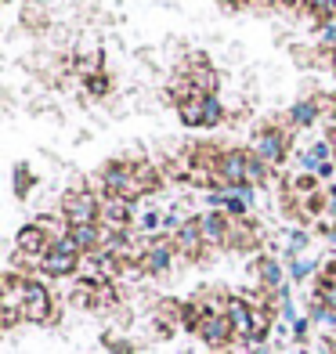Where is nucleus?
Masks as SVG:
<instances>
[{
  "label": "nucleus",
  "mask_w": 336,
  "mask_h": 354,
  "mask_svg": "<svg viewBox=\"0 0 336 354\" xmlns=\"http://www.w3.org/2000/svg\"><path fill=\"white\" fill-rule=\"evenodd\" d=\"M98 196H120L127 203H134L141 196H149V192L138 181L131 163H116V159H112V163H105L102 174H98Z\"/></svg>",
  "instance_id": "obj_1"
},
{
  "label": "nucleus",
  "mask_w": 336,
  "mask_h": 354,
  "mask_svg": "<svg viewBox=\"0 0 336 354\" xmlns=\"http://www.w3.org/2000/svg\"><path fill=\"white\" fill-rule=\"evenodd\" d=\"M62 217L69 221V228L98 224L102 221V196L91 188H69L66 196H62Z\"/></svg>",
  "instance_id": "obj_2"
},
{
  "label": "nucleus",
  "mask_w": 336,
  "mask_h": 354,
  "mask_svg": "<svg viewBox=\"0 0 336 354\" xmlns=\"http://www.w3.org/2000/svg\"><path fill=\"white\" fill-rule=\"evenodd\" d=\"M22 315L26 322H37V326H47L55 318V297L40 279H29L26 282V304H22Z\"/></svg>",
  "instance_id": "obj_3"
},
{
  "label": "nucleus",
  "mask_w": 336,
  "mask_h": 354,
  "mask_svg": "<svg viewBox=\"0 0 336 354\" xmlns=\"http://www.w3.org/2000/svg\"><path fill=\"white\" fill-rule=\"evenodd\" d=\"M253 152H257L268 167H282L286 156H290V138H286V131H279V127H264V131H257V138H253Z\"/></svg>",
  "instance_id": "obj_4"
},
{
  "label": "nucleus",
  "mask_w": 336,
  "mask_h": 354,
  "mask_svg": "<svg viewBox=\"0 0 336 354\" xmlns=\"http://www.w3.org/2000/svg\"><path fill=\"white\" fill-rule=\"evenodd\" d=\"M174 257H178V246H174V239H152L138 268L145 271V275H167V271L174 268Z\"/></svg>",
  "instance_id": "obj_5"
},
{
  "label": "nucleus",
  "mask_w": 336,
  "mask_h": 354,
  "mask_svg": "<svg viewBox=\"0 0 336 354\" xmlns=\"http://www.w3.org/2000/svg\"><path fill=\"white\" fill-rule=\"evenodd\" d=\"M134 221V203H127L120 196H102V228L105 232H131Z\"/></svg>",
  "instance_id": "obj_6"
},
{
  "label": "nucleus",
  "mask_w": 336,
  "mask_h": 354,
  "mask_svg": "<svg viewBox=\"0 0 336 354\" xmlns=\"http://www.w3.org/2000/svg\"><path fill=\"white\" fill-rule=\"evenodd\" d=\"M170 239H174V246H178V257H185V261H199L203 250H206V239H203V228H199V217H188Z\"/></svg>",
  "instance_id": "obj_7"
},
{
  "label": "nucleus",
  "mask_w": 336,
  "mask_h": 354,
  "mask_svg": "<svg viewBox=\"0 0 336 354\" xmlns=\"http://www.w3.org/2000/svg\"><path fill=\"white\" fill-rule=\"evenodd\" d=\"M199 228H203L206 246H228L232 217L224 214V210H206V214H199Z\"/></svg>",
  "instance_id": "obj_8"
},
{
  "label": "nucleus",
  "mask_w": 336,
  "mask_h": 354,
  "mask_svg": "<svg viewBox=\"0 0 336 354\" xmlns=\"http://www.w3.org/2000/svg\"><path fill=\"white\" fill-rule=\"evenodd\" d=\"M196 336H203V344H210V347H224V344L235 340V329H232L228 315H206V318L199 322Z\"/></svg>",
  "instance_id": "obj_9"
},
{
  "label": "nucleus",
  "mask_w": 336,
  "mask_h": 354,
  "mask_svg": "<svg viewBox=\"0 0 336 354\" xmlns=\"http://www.w3.org/2000/svg\"><path fill=\"white\" fill-rule=\"evenodd\" d=\"M246 156H250V149H224L221 163H217V177H221V181H228L232 188L246 185Z\"/></svg>",
  "instance_id": "obj_10"
},
{
  "label": "nucleus",
  "mask_w": 336,
  "mask_h": 354,
  "mask_svg": "<svg viewBox=\"0 0 336 354\" xmlns=\"http://www.w3.org/2000/svg\"><path fill=\"white\" fill-rule=\"evenodd\" d=\"M228 322L235 329V340H250L253 336V304L246 297H232L228 300Z\"/></svg>",
  "instance_id": "obj_11"
},
{
  "label": "nucleus",
  "mask_w": 336,
  "mask_h": 354,
  "mask_svg": "<svg viewBox=\"0 0 336 354\" xmlns=\"http://www.w3.org/2000/svg\"><path fill=\"white\" fill-rule=\"evenodd\" d=\"M80 264H84V257H69V253H58V250H47L44 261H40V271L51 279H69L80 271Z\"/></svg>",
  "instance_id": "obj_12"
},
{
  "label": "nucleus",
  "mask_w": 336,
  "mask_h": 354,
  "mask_svg": "<svg viewBox=\"0 0 336 354\" xmlns=\"http://www.w3.org/2000/svg\"><path fill=\"white\" fill-rule=\"evenodd\" d=\"M47 246H51V239H47L33 221H29L26 228L19 232V239H15V250H19V253H29V257H40V261H44Z\"/></svg>",
  "instance_id": "obj_13"
},
{
  "label": "nucleus",
  "mask_w": 336,
  "mask_h": 354,
  "mask_svg": "<svg viewBox=\"0 0 336 354\" xmlns=\"http://www.w3.org/2000/svg\"><path fill=\"white\" fill-rule=\"evenodd\" d=\"M69 235L76 239V246H80L84 257L102 253V243H105V228H102V224H80V228H69Z\"/></svg>",
  "instance_id": "obj_14"
},
{
  "label": "nucleus",
  "mask_w": 336,
  "mask_h": 354,
  "mask_svg": "<svg viewBox=\"0 0 336 354\" xmlns=\"http://www.w3.org/2000/svg\"><path fill=\"white\" fill-rule=\"evenodd\" d=\"M318 116H322V102L318 98H300V102L290 105V112H286L290 127H311V123H318Z\"/></svg>",
  "instance_id": "obj_15"
},
{
  "label": "nucleus",
  "mask_w": 336,
  "mask_h": 354,
  "mask_svg": "<svg viewBox=\"0 0 336 354\" xmlns=\"http://www.w3.org/2000/svg\"><path fill=\"white\" fill-rule=\"evenodd\" d=\"M253 275H257V282H261V289H271V293H279L282 289V264L275 261V257H261L257 264H253Z\"/></svg>",
  "instance_id": "obj_16"
},
{
  "label": "nucleus",
  "mask_w": 336,
  "mask_h": 354,
  "mask_svg": "<svg viewBox=\"0 0 336 354\" xmlns=\"http://www.w3.org/2000/svg\"><path fill=\"white\" fill-rule=\"evenodd\" d=\"M257 246V224L250 217L243 221H232V232H228V250H253Z\"/></svg>",
  "instance_id": "obj_17"
},
{
  "label": "nucleus",
  "mask_w": 336,
  "mask_h": 354,
  "mask_svg": "<svg viewBox=\"0 0 336 354\" xmlns=\"http://www.w3.org/2000/svg\"><path fill=\"white\" fill-rule=\"evenodd\" d=\"M192 84H196L199 87V94H217V73L210 69V62H206V58H192Z\"/></svg>",
  "instance_id": "obj_18"
},
{
  "label": "nucleus",
  "mask_w": 336,
  "mask_h": 354,
  "mask_svg": "<svg viewBox=\"0 0 336 354\" xmlns=\"http://www.w3.org/2000/svg\"><path fill=\"white\" fill-rule=\"evenodd\" d=\"M268 170H271V167L250 149V156H246V185H250V188H261V185L268 181Z\"/></svg>",
  "instance_id": "obj_19"
},
{
  "label": "nucleus",
  "mask_w": 336,
  "mask_h": 354,
  "mask_svg": "<svg viewBox=\"0 0 336 354\" xmlns=\"http://www.w3.org/2000/svg\"><path fill=\"white\" fill-rule=\"evenodd\" d=\"M178 116H181V123H188V127H203V94L181 102V105H178Z\"/></svg>",
  "instance_id": "obj_20"
},
{
  "label": "nucleus",
  "mask_w": 336,
  "mask_h": 354,
  "mask_svg": "<svg viewBox=\"0 0 336 354\" xmlns=\"http://www.w3.org/2000/svg\"><path fill=\"white\" fill-rule=\"evenodd\" d=\"M224 120V105L217 94H203V127H217Z\"/></svg>",
  "instance_id": "obj_21"
},
{
  "label": "nucleus",
  "mask_w": 336,
  "mask_h": 354,
  "mask_svg": "<svg viewBox=\"0 0 336 354\" xmlns=\"http://www.w3.org/2000/svg\"><path fill=\"white\" fill-rule=\"evenodd\" d=\"M37 185V177L29 174V167H15V196L19 199H26L29 196V188Z\"/></svg>",
  "instance_id": "obj_22"
},
{
  "label": "nucleus",
  "mask_w": 336,
  "mask_h": 354,
  "mask_svg": "<svg viewBox=\"0 0 336 354\" xmlns=\"http://www.w3.org/2000/svg\"><path fill=\"white\" fill-rule=\"evenodd\" d=\"M300 8H308L311 15H318V19H329V15H336V0H297Z\"/></svg>",
  "instance_id": "obj_23"
},
{
  "label": "nucleus",
  "mask_w": 336,
  "mask_h": 354,
  "mask_svg": "<svg viewBox=\"0 0 336 354\" xmlns=\"http://www.w3.org/2000/svg\"><path fill=\"white\" fill-rule=\"evenodd\" d=\"M138 228H141V232H156V228H163V214H159V210H145V214L138 217Z\"/></svg>",
  "instance_id": "obj_24"
},
{
  "label": "nucleus",
  "mask_w": 336,
  "mask_h": 354,
  "mask_svg": "<svg viewBox=\"0 0 336 354\" xmlns=\"http://www.w3.org/2000/svg\"><path fill=\"white\" fill-rule=\"evenodd\" d=\"M318 40H322L326 47H336V15H329V19L322 22V29H318Z\"/></svg>",
  "instance_id": "obj_25"
},
{
  "label": "nucleus",
  "mask_w": 336,
  "mask_h": 354,
  "mask_svg": "<svg viewBox=\"0 0 336 354\" xmlns=\"http://www.w3.org/2000/svg\"><path fill=\"white\" fill-rule=\"evenodd\" d=\"M315 300H322L326 308H333V311H336V286H322V282H318V289H315Z\"/></svg>",
  "instance_id": "obj_26"
},
{
  "label": "nucleus",
  "mask_w": 336,
  "mask_h": 354,
  "mask_svg": "<svg viewBox=\"0 0 336 354\" xmlns=\"http://www.w3.org/2000/svg\"><path fill=\"white\" fill-rule=\"evenodd\" d=\"M304 246H308V235H304V232H290V239H286V250H290V253H300Z\"/></svg>",
  "instance_id": "obj_27"
},
{
  "label": "nucleus",
  "mask_w": 336,
  "mask_h": 354,
  "mask_svg": "<svg viewBox=\"0 0 336 354\" xmlns=\"http://www.w3.org/2000/svg\"><path fill=\"white\" fill-rule=\"evenodd\" d=\"M185 221H188V217H181V210H170V214H163V228H167V232H178Z\"/></svg>",
  "instance_id": "obj_28"
},
{
  "label": "nucleus",
  "mask_w": 336,
  "mask_h": 354,
  "mask_svg": "<svg viewBox=\"0 0 336 354\" xmlns=\"http://www.w3.org/2000/svg\"><path fill=\"white\" fill-rule=\"evenodd\" d=\"M315 271V264L311 261H293V268H290V279H308Z\"/></svg>",
  "instance_id": "obj_29"
},
{
  "label": "nucleus",
  "mask_w": 336,
  "mask_h": 354,
  "mask_svg": "<svg viewBox=\"0 0 336 354\" xmlns=\"http://www.w3.org/2000/svg\"><path fill=\"white\" fill-rule=\"evenodd\" d=\"M87 91H91V94H105V91H109V80H105L102 73L91 76V80H87Z\"/></svg>",
  "instance_id": "obj_30"
},
{
  "label": "nucleus",
  "mask_w": 336,
  "mask_h": 354,
  "mask_svg": "<svg viewBox=\"0 0 336 354\" xmlns=\"http://www.w3.org/2000/svg\"><path fill=\"white\" fill-rule=\"evenodd\" d=\"M105 344H109L112 351H116V354H131V344H127V340H116V336H105Z\"/></svg>",
  "instance_id": "obj_31"
},
{
  "label": "nucleus",
  "mask_w": 336,
  "mask_h": 354,
  "mask_svg": "<svg viewBox=\"0 0 336 354\" xmlns=\"http://www.w3.org/2000/svg\"><path fill=\"white\" fill-rule=\"evenodd\" d=\"M333 174H336V163H326V167H318V174H315V177H318V181H329Z\"/></svg>",
  "instance_id": "obj_32"
},
{
  "label": "nucleus",
  "mask_w": 336,
  "mask_h": 354,
  "mask_svg": "<svg viewBox=\"0 0 336 354\" xmlns=\"http://www.w3.org/2000/svg\"><path fill=\"white\" fill-rule=\"evenodd\" d=\"M293 336H297V340H304V336H308V322H304V318L293 322Z\"/></svg>",
  "instance_id": "obj_33"
},
{
  "label": "nucleus",
  "mask_w": 336,
  "mask_h": 354,
  "mask_svg": "<svg viewBox=\"0 0 336 354\" xmlns=\"http://www.w3.org/2000/svg\"><path fill=\"white\" fill-rule=\"evenodd\" d=\"M224 8H243V0H221Z\"/></svg>",
  "instance_id": "obj_34"
},
{
  "label": "nucleus",
  "mask_w": 336,
  "mask_h": 354,
  "mask_svg": "<svg viewBox=\"0 0 336 354\" xmlns=\"http://www.w3.org/2000/svg\"><path fill=\"white\" fill-rule=\"evenodd\" d=\"M329 203H336V185H329Z\"/></svg>",
  "instance_id": "obj_35"
},
{
  "label": "nucleus",
  "mask_w": 336,
  "mask_h": 354,
  "mask_svg": "<svg viewBox=\"0 0 336 354\" xmlns=\"http://www.w3.org/2000/svg\"><path fill=\"white\" fill-rule=\"evenodd\" d=\"M329 243H333V250H336V232H329Z\"/></svg>",
  "instance_id": "obj_36"
},
{
  "label": "nucleus",
  "mask_w": 336,
  "mask_h": 354,
  "mask_svg": "<svg viewBox=\"0 0 336 354\" xmlns=\"http://www.w3.org/2000/svg\"><path fill=\"white\" fill-rule=\"evenodd\" d=\"M329 141H333V149H336V131H333V134H329Z\"/></svg>",
  "instance_id": "obj_37"
},
{
  "label": "nucleus",
  "mask_w": 336,
  "mask_h": 354,
  "mask_svg": "<svg viewBox=\"0 0 336 354\" xmlns=\"http://www.w3.org/2000/svg\"><path fill=\"white\" fill-rule=\"evenodd\" d=\"M246 4H257V0H243V8H246Z\"/></svg>",
  "instance_id": "obj_38"
}]
</instances>
